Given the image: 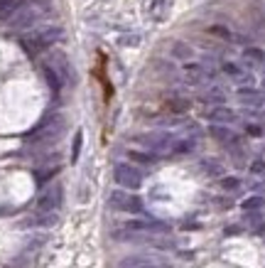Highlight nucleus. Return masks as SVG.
<instances>
[{
    "mask_svg": "<svg viewBox=\"0 0 265 268\" xmlns=\"http://www.w3.org/2000/svg\"><path fill=\"white\" fill-rule=\"evenodd\" d=\"M170 224L160 222V219H133L128 224H123V229L113 232V238L118 241H140V238L155 236V234H167Z\"/></svg>",
    "mask_w": 265,
    "mask_h": 268,
    "instance_id": "f257e3e1",
    "label": "nucleus"
},
{
    "mask_svg": "<svg viewBox=\"0 0 265 268\" xmlns=\"http://www.w3.org/2000/svg\"><path fill=\"white\" fill-rule=\"evenodd\" d=\"M61 37H64V30H61V28L47 25V28H42V30H34V32H29V34H25V37L20 40V44H22V50L27 52L29 57H34V54L49 50Z\"/></svg>",
    "mask_w": 265,
    "mask_h": 268,
    "instance_id": "f03ea898",
    "label": "nucleus"
},
{
    "mask_svg": "<svg viewBox=\"0 0 265 268\" xmlns=\"http://www.w3.org/2000/svg\"><path fill=\"white\" fill-rule=\"evenodd\" d=\"M64 126H66V118L64 116H52V118L42 120L37 128H32L27 133V140L29 146H44V143H54L59 136L64 133Z\"/></svg>",
    "mask_w": 265,
    "mask_h": 268,
    "instance_id": "7ed1b4c3",
    "label": "nucleus"
},
{
    "mask_svg": "<svg viewBox=\"0 0 265 268\" xmlns=\"http://www.w3.org/2000/svg\"><path fill=\"white\" fill-rule=\"evenodd\" d=\"M47 10H49V0H29V2H22V8L10 18V25H12V28H29V25H34Z\"/></svg>",
    "mask_w": 265,
    "mask_h": 268,
    "instance_id": "20e7f679",
    "label": "nucleus"
},
{
    "mask_svg": "<svg viewBox=\"0 0 265 268\" xmlns=\"http://www.w3.org/2000/svg\"><path fill=\"white\" fill-rule=\"evenodd\" d=\"M113 178H116V184H120L125 192H135L143 187V172L130 162H118L116 170H113Z\"/></svg>",
    "mask_w": 265,
    "mask_h": 268,
    "instance_id": "39448f33",
    "label": "nucleus"
},
{
    "mask_svg": "<svg viewBox=\"0 0 265 268\" xmlns=\"http://www.w3.org/2000/svg\"><path fill=\"white\" fill-rule=\"evenodd\" d=\"M61 202H64V187L59 182H52L37 197V209H39V214H52V212H57L61 207Z\"/></svg>",
    "mask_w": 265,
    "mask_h": 268,
    "instance_id": "423d86ee",
    "label": "nucleus"
},
{
    "mask_svg": "<svg viewBox=\"0 0 265 268\" xmlns=\"http://www.w3.org/2000/svg\"><path fill=\"white\" fill-rule=\"evenodd\" d=\"M108 202H111V207L118 209V212H128V214H140V212H143V200H140L138 194L125 192V190L111 192Z\"/></svg>",
    "mask_w": 265,
    "mask_h": 268,
    "instance_id": "0eeeda50",
    "label": "nucleus"
},
{
    "mask_svg": "<svg viewBox=\"0 0 265 268\" xmlns=\"http://www.w3.org/2000/svg\"><path fill=\"white\" fill-rule=\"evenodd\" d=\"M206 118L211 120L214 126H229V123L236 120V111L229 108V106H216V108H211V111L206 114Z\"/></svg>",
    "mask_w": 265,
    "mask_h": 268,
    "instance_id": "6e6552de",
    "label": "nucleus"
},
{
    "mask_svg": "<svg viewBox=\"0 0 265 268\" xmlns=\"http://www.w3.org/2000/svg\"><path fill=\"white\" fill-rule=\"evenodd\" d=\"M120 268H172L165 261H157V258H145V256H133V258H125Z\"/></svg>",
    "mask_w": 265,
    "mask_h": 268,
    "instance_id": "1a4fd4ad",
    "label": "nucleus"
},
{
    "mask_svg": "<svg viewBox=\"0 0 265 268\" xmlns=\"http://www.w3.org/2000/svg\"><path fill=\"white\" fill-rule=\"evenodd\" d=\"M238 98L248 106H263L265 104V91H258L253 86H241L238 89Z\"/></svg>",
    "mask_w": 265,
    "mask_h": 268,
    "instance_id": "9d476101",
    "label": "nucleus"
},
{
    "mask_svg": "<svg viewBox=\"0 0 265 268\" xmlns=\"http://www.w3.org/2000/svg\"><path fill=\"white\" fill-rule=\"evenodd\" d=\"M184 79H187V84H202L206 79V69L202 64H194V62H187L184 64Z\"/></svg>",
    "mask_w": 265,
    "mask_h": 268,
    "instance_id": "9b49d317",
    "label": "nucleus"
},
{
    "mask_svg": "<svg viewBox=\"0 0 265 268\" xmlns=\"http://www.w3.org/2000/svg\"><path fill=\"white\" fill-rule=\"evenodd\" d=\"M209 133H211V138H216V140H221V143H236V140H238L229 126H211Z\"/></svg>",
    "mask_w": 265,
    "mask_h": 268,
    "instance_id": "f8f14e48",
    "label": "nucleus"
},
{
    "mask_svg": "<svg viewBox=\"0 0 265 268\" xmlns=\"http://www.w3.org/2000/svg\"><path fill=\"white\" fill-rule=\"evenodd\" d=\"M57 219H59L57 212H52V214H39V216H34V219L22 222V226H54Z\"/></svg>",
    "mask_w": 265,
    "mask_h": 268,
    "instance_id": "ddd939ff",
    "label": "nucleus"
},
{
    "mask_svg": "<svg viewBox=\"0 0 265 268\" xmlns=\"http://www.w3.org/2000/svg\"><path fill=\"white\" fill-rule=\"evenodd\" d=\"M22 8V0H0V20H10Z\"/></svg>",
    "mask_w": 265,
    "mask_h": 268,
    "instance_id": "4468645a",
    "label": "nucleus"
},
{
    "mask_svg": "<svg viewBox=\"0 0 265 268\" xmlns=\"http://www.w3.org/2000/svg\"><path fill=\"white\" fill-rule=\"evenodd\" d=\"M42 72H44V79H47V84H49V89L52 91H59L61 86H64V79L59 76L49 64H44V66H42Z\"/></svg>",
    "mask_w": 265,
    "mask_h": 268,
    "instance_id": "2eb2a0df",
    "label": "nucleus"
},
{
    "mask_svg": "<svg viewBox=\"0 0 265 268\" xmlns=\"http://www.w3.org/2000/svg\"><path fill=\"white\" fill-rule=\"evenodd\" d=\"M172 57L175 60H192V47L189 44H184V42H175L172 44Z\"/></svg>",
    "mask_w": 265,
    "mask_h": 268,
    "instance_id": "dca6fc26",
    "label": "nucleus"
},
{
    "mask_svg": "<svg viewBox=\"0 0 265 268\" xmlns=\"http://www.w3.org/2000/svg\"><path fill=\"white\" fill-rule=\"evenodd\" d=\"M128 160L140 162V165H150V162H155V155L152 152H140V150H128Z\"/></svg>",
    "mask_w": 265,
    "mask_h": 268,
    "instance_id": "f3484780",
    "label": "nucleus"
},
{
    "mask_svg": "<svg viewBox=\"0 0 265 268\" xmlns=\"http://www.w3.org/2000/svg\"><path fill=\"white\" fill-rule=\"evenodd\" d=\"M167 108H170L172 114H184V111L192 108V101H187V98H172V101L167 104Z\"/></svg>",
    "mask_w": 265,
    "mask_h": 268,
    "instance_id": "a211bd4d",
    "label": "nucleus"
},
{
    "mask_svg": "<svg viewBox=\"0 0 265 268\" xmlns=\"http://www.w3.org/2000/svg\"><path fill=\"white\" fill-rule=\"evenodd\" d=\"M263 204H265L263 197H248V200L241 202V209L243 212H258V209H263Z\"/></svg>",
    "mask_w": 265,
    "mask_h": 268,
    "instance_id": "6ab92c4d",
    "label": "nucleus"
},
{
    "mask_svg": "<svg viewBox=\"0 0 265 268\" xmlns=\"http://www.w3.org/2000/svg\"><path fill=\"white\" fill-rule=\"evenodd\" d=\"M204 101H206V104H216V106H224L226 96H224V91H221V89H209V91L204 94Z\"/></svg>",
    "mask_w": 265,
    "mask_h": 268,
    "instance_id": "aec40b11",
    "label": "nucleus"
},
{
    "mask_svg": "<svg viewBox=\"0 0 265 268\" xmlns=\"http://www.w3.org/2000/svg\"><path fill=\"white\" fill-rule=\"evenodd\" d=\"M248 172H251L253 178L265 180V160H263V158H256V160L248 165Z\"/></svg>",
    "mask_w": 265,
    "mask_h": 268,
    "instance_id": "412c9836",
    "label": "nucleus"
},
{
    "mask_svg": "<svg viewBox=\"0 0 265 268\" xmlns=\"http://www.w3.org/2000/svg\"><path fill=\"white\" fill-rule=\"evenodd\" d=\"M194 150V140H175L172 143V148L170 152H175V155H184V152H192Z\"/></svg>",
    "mask_w": 265,
    "mask_h": 268,
    "instance_id": "4be33fe9",
    "label": "nucleus"
},
{
    "mask_svg": "<svg viewBox=\"0 0 265 268\" xmlns=\"http://www.w3.org/2000/svg\"><path fill=\"white\" fill-rule=\"evenodd\" d=\"M57 172H59V165H54V168H47V170H34V180H37L39 184H44L47 180H52Z\"/></svg>",
    "mask_w": 265,
    "mask_h": 268,
    "instance_id": "5701e85b",
    "label": "nucleus"
},
{
    "mask_svg": "<svg viewBox=\"0 0 265 268\" xmlns=\"http://www.w3.org/2000/svg\"><path fill=\"white\" fill-rule=\"evenodd\" d=\"M221 190L224 192H236V190H241V180L238 178H221Z\"/></svg>",
    "mask_w": 265,
    "mask_h": 268,
    "instance_id": "b1692460",
    "label": "nucleus"
},
{
    "mask_svg": "<svg viewBox=\"0 0 265 268\" xmlns=\"http://www.w3.org/2000/svg\"><path fill=\"white\" fill-rule=\"evenodd\" d=\"M202 168H204V172H209V175H221V172H224L221 162H216V160H204Z\"/></svg>",
    "mask_w": 265,
    "mask_h": 268,
    "instance_id": "393cba45",
    "label": "nucleus"
},
{
    "mask_svg": "<svg viewBox=\"0 0 265 268\" xmlns=\"http://www.w3.org/2000/svg\"><path fill=\"white\" fill-rule=\"evenodd\" d=\"M81 140H84V133H81V130H76V136H74V148H71V162H76V160H79V152H81Z\"/></svg>",
    "mask_w": 265,
    "mask_h": 268,
    "instance_id": "a878e982",
    "label": "nucleus"
},
{
    "mask_svg": "<svg viewBox=\"0 0 265 268\" xmlns=\"http://www.w3.org/2000/svg\"><path fill=\"white\" fill-rule=\"evenodd\" d=\"M243 57H246V60H253V62H265V54L261 50H256V47H248V50L243 52Z\"/></svg>",
    "mask_w": 265,
    "mask_h": 268,
    "instance_id": "bb28decb",
    "label": "nucleus"
},
{
    "mask_svg": "<svg viewBox=\"0 0 265 268\" xmlns=\"http://www.w3.org/2000/svg\"><path fill=\"white\" fill-rule=\"evenodd\" d=\"M120 42H123V44H130V47H138V44H140V37H138V34H130V37H123Z\"/></svg>",
    "mask_w": 265,
    "mask_h": 268,
    "instance_id": "cd10ccee",
    "label": "nucleus"
},
{
    "mask_svg": "<svg viewBox=\"0 0 265 268\" xmlns=\"http://www.w3.org/2000/svg\"><path fill=\"white\" fill-rule=\"evenodd\" d=\"M246 130H248V136H256V138H258V136H263V128H261V126H253V123H251V126H246Z\"/></svg>",
    "mask_w": 265,
    "mask_h": 268,
    "instance_id": "c85d7f7f",
    "label": "nucleus"
},
{
    "mask_svg": "<svg viewBox=\"0 0 265 268\" xmlns=\"http://www.w3.org/2000/svg\"><path fill=\"white\" fill-rule=\"evenodd\" d=\"M224 72L231 74V76H238V74H241V69H238L236 64H224Z\"/></svg>",
    "mask_w": 265,
    "mask_h": 268,
    "instance_id": "c756f323",
    "label": "nucleus"
},
{
    "mask_svg": "<svg viewBox=\"0 0 265 268\" xmlns=\"http://www.w3.org/2000/svg\"><path fill=\"white\" fill-rule=\"evenodd\" d=\"M170 2H172V0H152V12H157L162 5H170Z\"/></svg>",
    "mask_w": 265,
    "mask_h": 268,
    "instance_id": "7c9ffc66",
    "label": "nucleus"
},
{
    "mask_svg": "<svg viewBox=\"0 0 265 268\" xmlns=\"http://www.w3.org/2000/svg\"><path fill=\"white\" fill-rule=\"evenodd\" d=\"M211 32H214V34H221V37H229V30H226V28H211Z\"/></svg>",
    "mask_w": 265,
    "mask_h": 268,
    "instance_id": "2f4dec72",
    "label": "nucleus"
}]
</instances>
